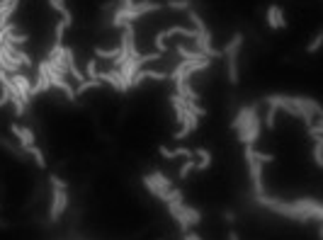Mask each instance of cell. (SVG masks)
<instances>
[{
  "label": "cell",
  "instance_id": "obj_36",
  "mask_svg": "<svg viewBox=\"0 0 323 240\" xmlns=\"http://www.w3.org/2000/svg\"><path fill=\"white\" fill-rule=\"evenodd\" d=\"M182 240H202L197 233H192V231H187V233H182Z\"/></svg>",
  "mask_w": 323,
  "mask_h": 240
},
{
  "label": "cell",
  "instance_id": "obj_16",
  "mask_svg": "<svg viewBox=\"0 0 323 240\" xmlns=\"http://www.w3.org/2000/svg\"><path fill=\"white\" fill-rule=\"evenodd\" d=\"M141 182H144V187H146V189L151 192V194L156 197V199H161V202H168V192L158 189V185L153 182V177H151V175H144V177H141Z\"/></svg>",
  "mask_w": 323,
  "mask_h": 240
},
{
  "label": "cell",
  "instance_id": "obj_20",
  "mask_svg": "<svg viewBox=\"0 0 323 240\" xmlns=\"http://www.w3.org/2000/svg\"><path fill=\"white\" fill-rule=\"evenodd\" d=\"M119 54H122V46H117V49H102V46H97L95 49L97 61H100V58H102V61H114Z\"/></svg>",
  "mask_w": 323,
  "mask_h": 240
},
{
  "label": "cell",
  "instance_id": "obj_4",
  "mask_svg": "<svg viewBox=\"0 0 323 240\" xmlns=\"http://www.w3.org/2000/svg\"><path fill=\"white\" fill-rule=\"evenodd\" d=\"M243 158H246L248 163V170H250V180H253V192H255V197L258 194H263V163L255 158V148L253 146H246L243 148Z\"/></svg>",
  "mask_w": 323,
  "mask_h": 240
},
{
  "label": "cell",
  "instance_id": "obj_26",
  "mask_svg": "<svg viewBox=\"0 0 323 240\" xmlns=\"http://www.w3.org/2000/svg\"><path fill=\"white\" fill-rule=\"evenodd\" d=\"M97 63H100V61H97V58H88V61H85V78H90V80H100V78H97V73H100V71H97Z\"/></svg>",
  "mask_w": 323,
  "mask_h": 240
},
{
  "label": "cell",
  "instance_id": "obj_25",
  "mask_svg": "<svg viewBox=\"0 0 323 240\" xmlns=\"http://www.w3.org/2000/svg\"><path fill=\"white\" fill-rule=\"evenodd\" d=\"M32 158H34V163H37V167H46V160H44V150L34 143V146H29V148H24Z\"/></svg>",
  "mask_w": 323,
  "mask_h": 240
},
{
  "label": "cell",
  "instance_id": "obj_27",
  "mask_svg": "<svg viewBox=\"0 0 323 240\" xmlns=\"http://www.w3.org/2000/svg\"><path fill=\"white\" fill-rule=\"evenodd\" d=\"M321 148H323V138L321 136H314V163H316V167L323 165L321 160Z\"/></svg>",
  "mask_w": 323,
  "mask_h": 240
},
{
  "label": "cell",
  "instance_id": "obj_11",
  "mask_svg": "<svg viewBox=\"0 0 323 240\" xmlns=\"http://www.w3.org/2000/svg\"><path fill=\"white\" fill-rule=\"evenodd\" d=\"M37 83L32 85L34 88V95L39 93H46L49 88H51V83H49V75H46V71H49V61H39V66H37Z\"/></svg>",
  "mask_w": 323,
  "mask_h": 240
},
{
  "label": "cell",
  "instance_id": "obj_35",
  "mask_svg": "<svg viewBox=\"0 0 323 240\" xmlns=\"http://www.w3.org/2000/svg\"><path fill=\"white\" fill-rule=\"evenodd\" d=\"M158 153H161V155H163L165 160H175V153H172V150H170L168 146H161V148H158Z\"/></svg>",
  "mask_w": 323,
  "mask_h": 240
},
{
  "label": "cell",
  "instance_id": "obj_22",
  "mask_svg": "<svg viewBox=\"0 0 323 240\" xmlns=\"http://www.w3.org/2000/svg\"><path fill=\"white\" fill-rule=\"evenodd\" d=\"M151 177H153V182L158 185V189H163V192H168V189L172 187V182L168 180V175H165V172H161V170H156Z\"/></svg>",
  "mask_w": 323,
  "mask_h": 240
},
{
  "label": "cell",
  "instance_id": "obj_37",
  "mask_svg": "<svg viewBox=\"0 0 323 240\" xmlns=\"http://www.w3.org/2000/svg\"><path fill=\"white\" fill-rule=\"evenodd\" d=\"M224 221H226V223H233V221H236L233 211H224Z\"/></svg>",
  "mask_w": 323,
  "mask_h": 240
},
{
  "label": "cell",
  "instance_id": "obj_24",
  "mask_svg": "<svg viewBox=\"0 0 323 240\" xmlns=\"http://www.w3.org/2000/svg\"><path fill=\"white\" fill-rule=\"evenodd\" d=\"M182 214H185V219L190 221V226H197V223L202 221V214H199L194 206H187V204H182Z\"/></svg>",
  "mask_w": 323,
  "mask_h": 240
},
{
  "label": "cell",
  "instance_id": "obj_3",
  "mask_svg": "<svg viewBox=\"0 0 323 240\" xmlns=\"http://www.w3.org/2000/svg\"><path fill=\"white\" fill-rule=\"evenodd\" d=\"M170 37H185V39H197V32L190 29V27H180V24H175V27H168V29H161L156 39H153V44H156V51L163 56H168V44H165V39Z\"/></svg>",
  "mask_w": 323,
  "mask_h": 240
},
{
  "label": "cell",
  "instance_id": "obj_32",
  "mask_svg": "<svg viewBox=\"0 0 323 240\" xmlns=\"http://www.w3.org/2000/svg\"><path fill=\"white\" fill-rule=\"evenodd\" d=\"M172 153H175V158H194V150H192V148H185V146L172 148Z\"/></svg>",
  "mask_w": 323,
  "mask_h": 240
},
{
  "label": "cell",
  "instance_id": "obj_38",
  "mask_svg": "<svg viewBox=\"0 0 323 240\" xmlns=\"http://www.w3.org/2000/svg\"><path fill=\"white\" fill-rule=\"evenodd\" d=\"M228 240H238V233H233V231H231V233H228Z\"/></svg>",
  "mask_w": 323,
  "mask_h": 240
},
{
  "label": "cell",
  "instance_id": "obj_29",
  "mask_svg": "<svg viewBox=\"0 0 323 240\" xmlns=\"http://www.w3.org/2000/svg\"><path fill=\"white\" fill-rule=\"evenodd\" d=\"M27 39H29L27 34H17V32H10L5 41H7V44H15V46H19V44H27Z\"/></svg>",
  "mask_w": 323,
  "mask_h": 240
},
{
  "label": "cell",
  "instance_id": "obj_10",
  "mask_svg": "<svg viewBox=\"0 0 323 240\" xmlns=\"http://www.w3.org/2000/svg\"><path fill=\"white\" fill-rule=\"evenodd\" d=\"M10 131L17 136V141H19V146L22 148H29V146H34V141H37V133L29 129V126H19V124H10Z\"/></svg>",
  "mask_w": 323,
  "mask_h": 240
},
{
  "label": "cell",
  "instance_id": "obj_18",
  "mask_svg": "<svg viewBox=\"0 0 323 240\" xmlns=\"http://www.w3.org/2000/svg\"><path fill=\"white\" fill-rule=\"evenodd\" d=\"M49 2H51V7L61 15V19H66L68 27H71V24H73V15H71V10L66 7V0H49Z\"/></svg>",
  "mask_w": 323,
  "mask_h": 240
},
{
  "label": "cell",
  "instance_id": "obj_1",
  "mask_svg": "<svg viewBox=\"0 0 323 240\" xmlns=\"http://www.w3.org/2000/svg\"><path fill=\"white\" fill-rule=\"evenodd\" d=\"M165 5H161V2H149V0H141V2H134L132 7H117V12L112 15V27H122V24H127V22H136L139 17H144V15H149V12H158V10H163Z\"/></svg>",
  "mask_w": 323,
  "mask_h": 240
},
{
  "label": "cell",
  "instance_id": "obj_30",
  "mask_svg": "<svg viewBox=\"0 0 323 240\" xmlns=\"http://www.w3.org/2000/svg\"><path fill=\"white\" fill-rule=\"evenodd\" d=\"M275 119H277V110H275V107H270V105H267V117H265V126L270 131L275 129V124H277V121H275Z\"/></svg>",
  "mask_w": 323,
  "mask_h": 240
},
{
  "label": "cell",
  "instance_id": "obj_17",
  "mask_svg": "<svg viewBox=\"0 0 323 240\" xmlns=\"http://www.w3.org/2000/svg\"><path fill=\"white\" fill-rule=\"evenodd\" d=\"M194 158H199L194 170H209L211 163H214V160H211V150H207V148H197V150H194Z\"/></svg>",
  "mask_w": 323,
  "mask_h": 240
},
{
  "label": "cell",
  "instance_id": "obj_7",
  "mask_svg": "<svg viewBox=\"0 0 323 240\" xmlns=\"http://www.w3.org/2000/svg\"><path fill=\"white\" fill-rule=\"evenodd\" d=\"M258 112V105H250V107H241L238 114H236V119L231 121V129L238 133V141L243 143V136H246L248 126H250V119H253V114Z\"/></svg>",
  "mask_w": 323,
  "mask_h": 240
},
{
  "label": "cell",
  "instance_id": "obj_6",
  "mask_svg": "<svg viewBox=\"0 0 323 240\" xmlns=\"http://www.w3.org/2000/svg\"><path fill=\"white\" fill-rule=\"evenodd\" d=\"M68 189H51V206H49V219L51 223H56L61 216H63V211L68 209Z\"/></svg>",
  "mask_w": 323,
  "mask_h": 240
},
{
  "label": "cell",
  "instance_id": "obj_8",
  "mask_svg": "<svg viewBox=\"0 0 323 240\" xmlns=\"http://www.w3.org/2000/svg\"><path fill=\"white\" fill-rule=\"evenodd\" d=\"M10 83L17 88L19 97H22V102L24 105H32V97H34V88H32V80L27 78L24 73H15L10 75Z\"/></svg>",
  "mask_w": 323,
  "mask_h": 240
},
{
  "label": "cell",
  "instance_id": "obj_13",
  "mask_svg": "<svg viewBox=\"0 0 323 240\" xmlns=\"http://www.w3.org/2000/svg\"><path fill=\"white\" fill-rule=\"evenodd\" d=\"M260 129H263V119H260L258 112H255L253 119H250V126H248L246 136H243V146H253V143L258 141V136H260Z\"/></svg>",
  "mask_w": 323,
  "mask_h": 240
},
{
  "label": "cell",
  "instance_id": "obj_5",
  "mask_svg": "<svg viewBox=\"0 0 323 240\" xmlns=\"http://www.w3.org/2000/svg\"><path fill=\"white\" fill-rule=\"evenodd\" d=\"M46 75H49V83H51V88H56L58 93H63V97H66V100H71V102H78L76 88L68 83V78H66V75L58 73V71L54 68V66H51V63H49V71H46Z\"/></svg>",
  "mask_w": 323,
  "mask_h": 240
},
{
  "label": "cell",
  "instance_id": "obj_23",
  "mask_svg": "<svg viewBox=\"0 0 323 240\" xmlns=\"http://www.w3.org/2000/svg\"><path fill=\"white\" fill-rule=\"evenodd\" d=\"M100 85H102V80H90V78H85L83 83L76 85V95L80 97V95H85L88 90H93V88H100Z\"/></svg>",
  "mask_w": 323,
  "mask_h": 240
},
{
  "label": "cell",
  "instance_id": "obj_15",
  "mask_svg": "<svg viewBox=\"0 0 323 240\" xmlns=\"http://www.w3.org/2000/svg\"><path fill=\"white\" fill-rule=\"evenodd\" d=\"M175 54L180 56V61H202V58H207L202 51H192L185 44H177V46H175Z\"/></svg>",
  "mask_w": 323,
  "mask_h": 240
},
{
  "label": "cell",
  "instance_id": "obj_33",
  "mask_svg": "<svg viewBox=\"0 0 323 240\" xmlns=\"http://www.w3.org/2000/svg\"><path fill=\"white\" fill-rule=\"evenodd\" d=\"M49 182H51V187H54V189H68V185H66L58 175H49Z\"/></svg>",
  "mask_w": 323,
  "mask_h": 240
},
{
  "label": "cell",
  "instance_id": "obj_21",
  "mask_svg": "<svg viewBox=\"0 0 323 240\" xmlns=\"http://www.w3.org/2000/svg\"><path fill=\"white\" fill-rule=\"evenodd\" d=\"M194 167H197V160H194V158H187V160L182 163V167L177 170V180H187L192 172H194Z\"/></svg>",
  "mask_w": 323,
  "mask_h": 240
},
{
  "label": "cell",
  "instance_id": "obj_9",
  "mask_svg": "<svg viewBox=\"0 0 323 240\" xmlns=\"http://www.w3.org/2000/svg\"><path fill=\"white\" fill-rule=\"evenodd\" d=\"M265 17H267V24H270L272 29H287V15L277 2H272V5L267 7Z\"/></svg>",
  "mask_w": 323,
  "mask_h": 240
},
{
  "label": "cell",
  "instance_id": "obj_19",
  "mask_svg": "<svg viewBox=\"0 0 323 240\" xmlns=\"http://www.w3.org/2000/svg\"><path fill=\"white\" fill-rule=\"evenodd\" d=\"M241 46H243V34H241V32H236V34L231 37V41H228L226 46H224L221 56H226V54H238V51H241Z\"/></svg>",
  "mask_w": 323,
  "mask_h": 240
},
{
  "label": "cell",
  "instance_id": "obj_28",
  "mask_svg": "<svg viewBox=\"0 0 323 240\" xmlns=\"http://www.w3.org/2000/svg\"><path fill=\"white\" fill-rule=\"evenodd\" d=\"M168 10H175V12H187L190 10V0H168Z\"/></svg>",
  "mask_w": 323,
  "mask_h": 240
},
{
  "label": "cell",
  "instance_id": "obj_12",
  "mask_svg": "<svg viewBox=\"0 0 323 240\" xmlns=\"http://www.w3.org/2000/svg\"><path fill=\"white\" fill-rule=\"evenodd\" d=\"M97 78L105 80V83H110L117 93H127V83L122 80V75H119L117 68H110V71H105V73H97Z\"/></svg>",
  "mask_w": 323,
  "mask_h": 240
},
{
  "label": "cell",
  "instance_id": "obj_14",
  "mask_svg": "<svg viewBox=\"0 0 323 240\" xmlns=\"http://www.w3.org/2000/svg\"><path fill=\"white\" fill-rule=\"evenodd\" d=\"M226 75L228 83H238V54H226Z\"/></svg>",
  "mask_w": 323,
  "mask_h": 240
},
{
  "label": "cell",
  "instance_id": "obj_34",
  "mask_svg": "<svg viewBox=\"0 0 323 240\" xmlns=\"http://www.w3.org/2000/svg\"><path fill=\"white\" fill-rule=\"evenodd\" d=\"M255 158H258L263 165H267V163H272V160H275V155H272V153H263V150H255Z\"/></svg>",
  "mask_w": 323,
  "mask_h": 240
},
{
  "label": "cell",
  "instance_id": "obj_31",
  "mask_svg": "<svg viewBox=\"0 0 323 240\" xmlns=\"http://www.w3.org/2000/svg\"><path fill=\"white\" fill-rule=\"evenodd\" d=\"M321 41H323V34H321V32H319V34H316V37L311 39V44H309V46H306V51H309V54H316V51H319V49H321Z\"/></svg>",
  "mask_w": 323,
  "mask_h": 240
},
{
  "label": "cell",
  "instance_id": "obj_2",
  "mask_svg": "<svg viewBox=\"0 0 323 240\" xmlns=\"http://www.w3.org/2000/svg\"><path fill=\"white\" fill-rule=\"evenodd\" d=\"M255 202L260 204V206H265V209H270V211H275V214H280V216L294 219V221H306V216L302 214V211H297L294 204L280 202V199H272V197H265V194H258Z\"/></svg>",
  "mask_w": 323,
  "mask_h": 240
}]
</instances>
